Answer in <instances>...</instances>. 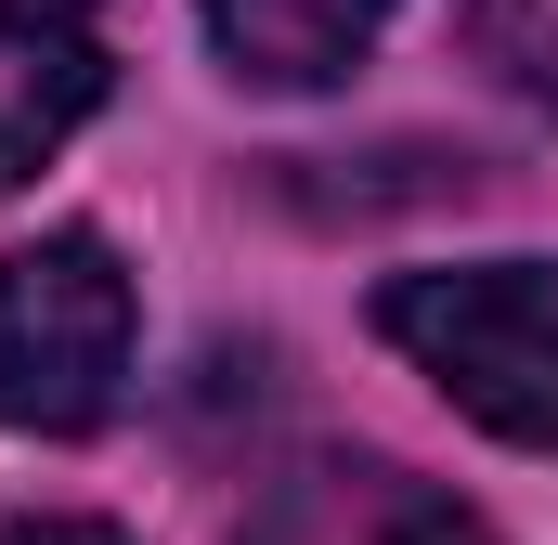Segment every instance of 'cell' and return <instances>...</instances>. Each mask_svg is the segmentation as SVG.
Returning a JSON list of instances; mask_svg holds the SVG:
<instances>
[{
    "label": "cell",
    "instance_id": "obj_1",
    "mask_svg": "<svg viewBox=\"0 0 558 545\" xmlns=\"http://www.w3.org/2000/svg\"><path fill=\"white\" fill-rule=\"evenodd\" d=\"M377 338L520 455H558V261H428L377 286Z\"/></svg>",
    "mask_w": 558,
    "mask_h": 545
},
{
    "label": "cell",
    "instance_id": "obj_2",
    "mask_svg": "<svg viewBox=\"0 0 558 545\" xmlns=\"http://www.w3.org/2000/svg\"><path fill=\"white\" fill-rule=\"evenodd\" d=\"M131 272L105 234H39L0 261V428L78 441L131 390Z\"/></svg>",
    "mask_w": 558,
    "mask_h": 545
},
{
    "label": "cell",
    "instance_id": "obj_3",
    "mask_svg": "<svg viewBox=\"0 0 558 545\" xmlns=\"http://www.w3.org/2000/svg\"><path fill=\"white\" fill-rule=\"evenodd\" d=\"M234 545H494V520H481L468 494L416 481L403 455L325 441V455H286L274 481L247 494Z\"/></svg>",
    "mask_w": 558,
    "mask_h": 545
},
{
    "label": "cell",
    "instance_id": "obj_4",
    "mask_svg": "<svg viewBox=\"0 0 558 545\" xmlns=\"http://www.w3.org/2000/svg\"><path fill=\"white\" fill-rule=\"evenodd\" d=\"M118 52H105V0H0V195L39 182L65 143L92 131Z\"/></svg>",
    "mask_w": 558,
    "mask_h": 545
},
{
    "label": "cell",
    "instance_id": "obj_5",
    "mask_svg": "<svg viewBox=\"0 0 558 545\" xmlns=\"http://www.w3.org/2000/svg\"><path fill=\"white\" fill-rule=\"evenodd\" d=\"M195 13H208L221 65L247 92H325V78H351L377 52V26L403 0H195Z\"/></svg>",
    "mask_w": 558,
    "mask_h": 545
},
{
    "label": "cell",
    "instance_id": "obj_6",
    "mask_svg": "<svg viewBox=\"0 0 558 545\" xmlns=\"http://www.w3.org/2000/svg\"><path fill=\"white\" fill-rule=\"evenodd\" d=\"M468 52H481L494 92L558 118V0H468Z\"/></svg>",
    "mask_w": 558,
    "mask_h": 545
},
{
    "label": "cell",
    "instance_id": "obj_7",
    "mask_svg": "<svg viewBox=\"0 0 558 545\" xmlns=\"http://www.w3.org/2000/svg\"><path fill=\"white\" fill-rule=\"evenodd\" d=\"M0 545H131V533H118V520H13Z\"/></svg>",
    "mask_w": 558,
    "mask_h": 545
}]
</instances>
